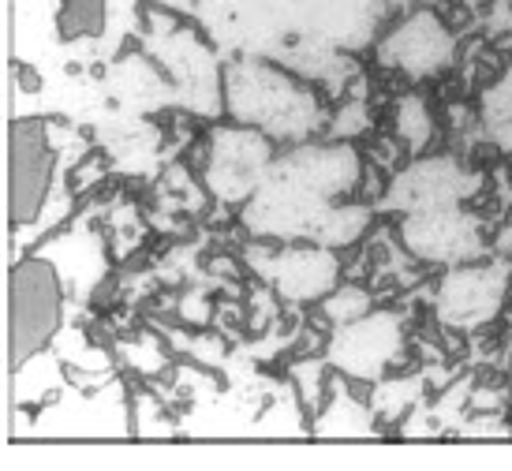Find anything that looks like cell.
Masks as SVG:
<instances>
[{
  "mask_svg": "<svg viewBox=\"0 0 512 471\" xmlns=\"http://www.w3.org/2000/svg\"><path fill=\"white\" fill-rule=\"evenodd\" d=\"M397 139L408 146V154H423L427 143L434 139V116H430L427 101L408 94L397 105Z\"/></svg>",
  "mask_w": 512,
  "mask_h": 471,
  "instance_id": "15",
  "label": "cell"
},
{
  "mask_svg": "<svg viewBox=\"0 0 512 471\" xmlns=\"http://www.w3.org/2000/svg\"><path fill=\"white\" fill-rule=\"evenodd\" d=\"M363 180L359 150L348 139L296 143L277 154L266 180L243 202V229L270 243H326L344 251L370 225V206L348 202Z\"/></svg>",
  "mask_w": 512,
  "mask_h": 471,
  "instance_id": "1",
  "label": "cell"
},
{
  "mask_svg": "<svg viewBox=\"0 0 512 471\" xmlns=\"http://www.w3.org/2000/svg\"><path fill=\"white\" fill-rule=\"evenodd\" d=\"M251 266L266 285L285 303H322L341 285V258L326 243L296 240V243H270L251 251Z\"/></svg>",
  "mask_w": 512,
  "mask_h": 471,
  "instance_id": "6",
  "label": "cell"
},
{
  "mask_svg": "<svg viewBox=\"0 0 512 471\" xmlns=\"http://www.w3.org/2000/svg\"><path fill=\"white\" fill-rule=\"evenodd\" d=\"M72 300L57 262L38 251L12 266V348L15 363H27L64 326V303Z\"/></svg>",
  "mask_w": 512,
  "mask_h": 471,
  "instance_id": "4",
  "label": "cell"
},
{
  "mask_svg": "<svg viewBox=\"0 0 512 471\" xmlns=\"http://www.w3.org/2000/svg\"><path fill=\"white\" fill-rule=\"evenodd\" d=\"M483 120L490 139L512 154V64L501 72V79L483 94Z\"/></svg>",
  "mask_w": 512,
  "mask_h": 471,
  "instance_id": "14",
  "label": "cell"
},
{
  "mask_svg": "<svg viewBox=\"0 0 512 471\" xmlns=\"http://www.w3.org/2000/svg\"><path fill=\"white\" fill-rule=\"evenodd\" d=\"M404 348V322L393 311H367L348 326H333L326 344L329 371L356 386H378Z\"/></svg>",
  "mask_w": 512,
  "mask_h": 471,
  "instance_id": "8",
  "label": "cell"
},
{
  "mask_svg": "<svg viewBox=\"0 0 512 471\" xmlns=\"http://www.w3.org/2000/svg\"><path fill=\"white\" fill-rule=\"evenodd\" d=\"M374 53L389 72L430 79L456 60V38L438 19V12H430V4H419V8H404V15L378 38Z\"/></svg>",
  "mask_w": 512,
  "mask_h": 471,
  "instance_id": "9",
  "label": "cell"
},
{
  "mask_svg": "<svg viewBox=\"0 0 512 471\" xmlns=\"http://www.w3.org/2000/svg\"><path fill=\"white\" fill-rule=\"evenodd\" d=\"M318 307H322V318L329 326H348V322L363 318L367 311H374V300H370V292H363L356 285H337Z\"/></svg>",
  "mask_w": 512,
  "mask_h": 471,
  "instance_id": "16",
  "label": "cell"
},
{
  "mask_svg": "<svg viewBox=\"0 0 512 471\" xmlns=\"http://www.w3.org/2000/svg\"><path fill=\"white\" fill-rule=\"evenodd\" d=\"M389 4H397V8H419V4H438V0H389Z\"/></svg>",
  "mask_w": 512,
  "mask_h": 471,
  "instance_id": "17",
  "label": "cell"
},
{
  "mask_svg": "<svg viewBox=\"0 0 512 471\" xmlns=\"http://www.w3.org/2000/svg\"><path fill=\"white\" fill-rule=\"evenodd\" d=\"M57 146L38 120H19L12 128V225L19 232L34 225L53 187Z\"/></svg>",
  "mask_w": 512,
  "mask_h": 471,
  "instance_id": "12",
  "label": "cell"
},
{
  "mask_svg": "<svg viewBox=\"0 0 512 471\" xmlns=\"http://www.w3.org/2000/svg\"><path fill=\"white\" fill-rule=\"evenodd\" d=\"M475 191H479V176L464 169L456 157H415L408 169H400L393 176V184L382 199V210L415 214V210L464 206Z\"/></svg>",
  "mask_w": 512,
  "mask_h": 471,
  "instance_id": "11",
  "label": "cell"
},
{
  "mask_svg": "<svg viewBox=\"0 0 512 471\" xmlns=\"http://www.w3.org/2000/svg\"><path fill=\"white\" fill-rule=\"evenodd\" d=\"M225 113L236 124L270 135L277 146L307 143L326 120L311 79L281 60L251 53H236L225 64Z\"/></svg>",
  "mask_w": 512,
  "mask_h": 471,
  "instance_id": "2",
  "label": "cell"
},
{
  "mask_svg": "<svg viewBox=\"0 0 512 471\" xmlns=\"http://www.w3.org/2000/svg\"><path fill=\"white\" fill-rule=\"evenodd\" d=\"M277 161V143L270 135L247 124H225L210 135L206 165H202V184L225 206H243L266 180L270 165Z\"/></svg>",
  "mask_w": 512,
  "mask_h": 471,
  "instance_id": "5",
  "label": "cell"
},
{
  "mask_svg": "<svg viewBox=\"0 0 512 471\" xmlns=\"http://www.w3.org/2000/svg\"><path fill=\"white\" fill-rule=\"evenodd\" d=\"M352 386L356 382H348L344 374H329L326 397L314 408V434H322V438H363V434L374 430L370 404L363 397H356Z\"/></svg>",
  "mask_w": 512,
  "mask_h": 471,
  "instance_id": "13",
  "label": "cell"
},
{
  "mask_svg": "<svg viewBox=\"0 0 512 471\" xmlns=\"http://www.w3.org/2000/svg\"><path fill=\"white\" fill-rule=\"evenodd\" d=\"M509 262H460L449 266L434 292V314L445 329L471 333L490 326L509 300Z\"/></svg>",
  "mask_w": 512,
  "mask_h": 471,
  "instance_id": "7",
  "label": "cell"
},
{
  "mask_svg": "<svg viewBox=\"0 0 512 471\" xmlns=\"http://www.w3.org/2000/svg\"><path fill=\"white\" fill-rule=\"evenodd\" d=\"M400 243L412 258L430 262V266H445V270L486 255L483 229L475 217L464 214V206L400 214Z\"/></svg>",
  "mask_w": 512,
  "mask_h": 471,
  "instance_id": "10",
  "label": "cell"
},
{
  "mask_svg": "<svg viewBox=\"0 0 512 471\" xmlns=\"http://www.w3.org/2000/svg\"><path fill=\"white\" fill-rule=\"evenodd\" d=\"M150 23H154V34L143 42L146 57L165 72L172 94L199 116L225 113V68L217 64V49L210 45V38L180 23H169L157 12H150Z\"/></svg>",
  "mask_w": 512,
  "mask_h": 471,
  "instance_id": "3",
  "label": "cell"
}]
</instances>
